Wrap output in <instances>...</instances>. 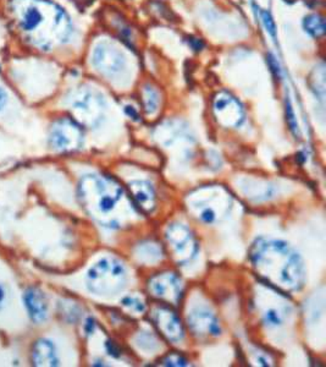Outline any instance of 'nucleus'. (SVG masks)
<instances>
[{
  "label": "nucleus",
  "mask_w": 326,
  "mask_h": 367,
  "mask_svg": "<svg viewBox=\"0 0 326 367\" xmlns=\"http://www.w3.org/2000/svg\"><path fill=\"white\" fill-rule=\"evenodd\" d=\"M123 305L129 309L131 312H135V313H142L146 310V305L143 304V301L134 296H127L123 300Z\"/></svg>",
  "instance_id": "b1692460"
},
{
  "label": "nucleus",
  "mask_w": 326,
  "mask_h": 367,
  "mask_svg": "<svg viewBox=\"0 0 326 367\" xmlns=\"http://www.w3.org/2000/svg\"><path fill=\"white\" fill-rule=\"evenodd\" d=\"M4 299H5V290H4V288L0 285V307L3 305Z\"/></svg>",
  "instance_id": "cd10ccee"
},
{
  "label": "nucleus",
  "mask_w": 326,
  "mask_h": 367,
  "mask_svg": "<svg viewBox=\"0 0 326 367\" xmlns=\"http://www.w3.org/2000/svg\"><path fill=\"white\" fill-rule=\"evenodd\" d=\"M286 317V312L282 311L281 307H269L268 310L263 312V321L265 326L270 328L279 327L281 326Z\"/></svg>",
  "instance_id": "4be33fe9"
},
{
  "label": "nucleus",
  "mask_w": 326,
  "mask_h": 367,
  "mask_svg": "<svg viewBox=\"0 0 326 367\" xmlns=\"http://www.w3.org/2000/svg\"><path fill=\"white\" fill-rule=\"evenodd\" d=\"M6 102H8V95H6L5 90L3 87H0V110L4 108Z\"/></svg>",
  "instance_id": "bb28decb"
},
{
  "label": "nucleus",
  "mask_w": 326,
  "mask_h": 367,
  "mask_svg": "<svg viewBox=\"0 0 326 367\" xmlns=\"http://www.w3.org/2000/svg\"><path fill=\"white\" fill-rule=\"evenodd\" d=\"M121 196L123 189L112 178L90 174L79 181V201L93 217L107 215L112 212Z\"/></svg>",
  "instance_id": "7ed1b4c3"
},
{
  "label": "nucleus",
  "mask_w": 326,
  "mask_h": 367,
  "mask_svg": "<svg viewBox=\"0 0 326 367\" xmlns=\"http://www.w3.org/2000/svg\"><path fill=\"white\" fill-rule=\"evenodd\" d=\"M251 259L255 271L276 287L297 290L303 285V261L288 244L259 239L252 248Z\"/></svg>",
  "instance_id": "f03ea898"
},
{
  "label": "nucleus",
  "mask_w": 326,
  "mask_h": 367,
  "mask_svg": "<svg viewBox=\"0 0 326 367\" xmlns=\"http://www.w3.org/2000/svg\"><path fill=\"white\" fill-rule=\"evenodd\" d=\"M241 189L243 193L246 195V198L257 201V202L270 200L274 198V193H275V187L265 181L247 179L241 182Z\"/></svg>",
  "instance_id": "a211bd4d"
},
{
  "label": "nucleus",
  "mask_w": 326,
  "mask_h": 367,
  "mask_svg": "<svg viewBox=\"0 0 326 367\" xmlns=\"http://www.w3.org/2000/svg\"><path fill=\"white\" fill-rule=\"evenodd\" d=\"M142 102H143V107L148 115H154L157 114L159 106H160V96L152 85L145 86L142 90Z\"/></svg>",
  "instance_id": "aec40b11"
},
{
  "label": "nucleus",
  "mask_w": 326,
  "mask_h": 367,
  "mask_svg": "<svg viewBox=\"0 0 326 367\" xmlns=\"http://www.w3.org/2000/svg\"><path fill=\"white\" fill-rule=\"evenodd\" d=\"M262 20H263V23H264L266 31H268L273 37H275V23H274V20L270 16L269 12H262Z\"/></svg>",
  "instance_id": "a878e982"
},
{
  "label": "nucleus",
  "mask_w": 326,
  "mask_h": 367,
  "mask_svg": "<svg viewBox=\"0 0 326 367\" xmlns=\"http://www.w3.org/2000/svg\"><path fill=\"white\" fill-rule=\"evenodd\" d=\"M166 241L173 251L175 261L180 265L187 263L197 254V243L187 226L174 223L166 230Z\"/></svg>",
  "instance_id": "1a4fd4ad"
},
{
  "label": "nucleus",
  "mask_w": 326,
  "mask_h": 367,
  "mask_svg": "<svg viewBox=\"0 0 326 367\" xmlns=\"http://www.w3.org/2000/svg\"><path fill=\"white\" fill-rule=\"evenodd\" d=\"M32 362L34 366L53 367L59 365L57 349L51 340L40 339L32 349Z\"/></svg>",
  "instance_id": "dca6fc26"
},
{
  "label": "nucleus",
  "mask_w": 326,
  "mask_h": 367,
  "mask_svg": "<svg viewBox=\"0 0 326 367\" xmlns=\"http://www.w3.org/2000/svg\"><path fill=\"white\" fill-rule=\"evenodd\" d=\"M136 343L140 346V349L145 351H154L158 349V340L152 333L142 332L137 335Z\"/></svg>",
  "instance_id": "5701e85b"
},
{
  "label": "nucleus",
  "mask_w": 326,
  "mask_h": 367,
  "mask_svg": "<svg viewBox=\"0 0 326 367\" xmlns=\"http://www.w3.org/2000/svg\"><path fill=\"white\" fill-rule=\"evenodd\" d=\"M186 204L196 218L203 223L212 224L229 215L232 198L224 187L208 185L191 192L186 198Z\"/></svg>",
  "instance_id": "20e7f679"
},
{
  "label": "nucleus",
  "mask_w": 326,
  "mask_h": 367,
  "mask_svg": "<svg viewBox=\"0 0 326 367\" xmlns=\"http://www.w3.org/2000/svg\"><path fill=\"white\" fill-rule=\"evenodd\" d=\"M129 190L136 202L147 212L152 211L155 204V192L149 182L136 180L129 182Z\"/></svg>",
  "instance_id": "f3484780"
},
{
  "label": "nucleus",
  "mask_w": 326,
  "mask_h": 367,
  "mask_svg": "<svg viewBox=\"0 0 326 367\" xmlns=\"http://www.w3.org/2000/svg\"><path fill=\"white\" fill-rule=\"evenodd\" d=\"M92 65L108 79H116L127 71L129 60L116 43L101 40L92 53Z\"/></svg>",
  "instance_id": "0eeeda50"
},
{
  "label": "nucleus",
  "mask_w": 326,
  "mask_h": 367,
  "mask_svg": "<svg viewBox=\"0 0 326 367\" xmlns=\"http://www.w3.org/2000/svg\"><path fill=\"white\" fill-rule=\"evenodd\" d=\"M187 321L192 332L198 337H218L221 332L218 318L203 307L192 310L187 316Z\"/></svg>",
  "instance_id": "f8f14e48"
},
{
  "label": "nucleus",
  "mask_w": 326,
  "mask_h": 367,
  "mask_svg": "<svg viewBox=\"0 0 326 367\" xmlns=\"http://www.w3.org/2000/svg\"><path fill=\"white\" fill-rule=\"evenodd\" d=\"M136 257L143 263H155L158 261L163 259V251L158 244L153 241H146L137 246L136 249Z\"/></svg>",
  "instance_id": "6ab92c4d"
},
{
  "label": "nucleus",
  "mask_w": 326,
  "mask_h": 367,
  "mask_svg": "<svg viewBox=\"0 0 326 367\" xmlns=\"http://www.w3.org/2000/svg\"><path fill=\"white\" fill-rule=\"evenodd\" d=\"M153 320L160 332L171 342L179 343L184 338V329L180 320L176 317L174 312L164 307H158L153 312Z\"/></svg>",
  "instance_id": "4468645a"
},
{
  "label": "nucleus",
  "mask_w": 326,
  "mask_h": 367,
  "mask_svg": "<svg viewBox=\"0 0 326 367\" xmlns=\"http://www.w3.org/2000/svg\"><path fill=\"white\" fill-rule=\"evenodd\" d=\"M149 289L154 296L176 304L181 298L182 285L175 273H162L151 279Z\"/></svg>",
  "instance_id": "9b49d317"
},
{
  "label": "nucleus",
  "mask_w": 326,
  "mask_h": 367,
  "mask_svg": "<svg viewBox=\"0 0 326 367\" xmlns=\"http://www.w3.org/2000/svg\"><path fill=\"white\" fill-rule=\"evenodd\" d=\"M303 26L304 29L315 38H319L325 34V20H324V17L318 15V14H313V15H308L305 17Z\"/></svg>",
  "instance_id": "412c9836"
},
{
  "label": "nucleus",
  "mask_w": 326,
  "mask_h": 367,
  "mask_svg": "<svg viewBox=\"0 0 326 367\" xmlns=\"http://www.w3.org/2000/svg\"><path fill=\"white\" fill-rule=\"evenodd\" d=\"M23 303L34 323L45 322L48 316V300L40 289H27L23 295Z\"/></svg>",
  "instance_id": "2eb2a0df"
},
{
  "label": "nucleus",
  "mask_w": 326,
  "mask_h": 367,
  "mask_svg": "<svg viewBox=\"0 0 326 367\" xmlns=\"http://www.w3.org/2000/svg\"><path fill=\"white\" fill-rule=\"evenodd\" d=\"M163 364L165 366L173 367L187 366L188 365V362H187L185 357L177 355V354H171V355L166 356L164 359Z\"/></svg>",
  "instance_id": "393cba45"
},
{
  "label": "nucleus",
  "mask_w": 326,
  "mask_h": 367,
  "mask_svg": "<svg viewBox=\"0 0 326 367\" xmlns=\"http://www.w3.org/2000/svg\"><path fill=\"white\" fill-rule=\"evenodd\" d=\"M49 142L59 152L77 151L84 145L82 126L73 118L58 119L51 125Z\"/></svg>",
  "instance_id": "6e6552de"
},
{
  "label": "nucleus",
  "mask_w": 326,
  "mask_h": 367,
  "mask_svg": "<svg viewBox=\"0 0 326 367\" xmlns=\"http://www.w3.org/2000/svg\"><path fill=\"white\" fill-rule=\"evenodd\" d=\"M8 10L20 37L38 51H53L73 36L68 12L53 0H10Z\"/></svg>",
  "instance_id": "f257e3e1"
},
{
  "label": "nucleus",
  "mask_w": 326,
  "mask_h": 367,
  "mask_svg": "<svg viewBox=\"0 0 326 367\" xmlns=\"http://www.w3.org/2000/svg\"><path fill=\"white\" fill-rule=\"evenodd\" d=\"M68 104L73 119L86 128H96L101 124L107 110L104 97L88 86H82L75 91L68 98Z\"/></svg>",
  "instance_id": "423d86ee"
},
{
  "label": "nucleus",
  "mask_w": 326,
  "mask_h": 367,
  "mask_svg": "<svg viewBox=\"0 0 326 367\" xmlns=\"http://www.w3.org/2000/svg\"><path fill=\"white\" fill-rule=\"evenodd\" d=\"M214 115L218 123L225 128H237L244 120L241 103L227 92H221L214 99Z\"/></svg>",
  "instance_id": "9d476101"
},
{
  "label": "nucleus",
  "mask_w": 326,
  "mask_h": 367,
  "mask_svg": "<svg viewBox=\"0 0 326 367\" xmlns=\"http://www.w3.org/2000/svg\"><path fill=\"white\" fill-rule=\"evenodd\" d=\"M154 136L157 141L165 147H173L180 142L192 140L188 128L180 120H171L158 126Z\"/></svg>",
  "instance_id": "ddd939ff"
},
{
  "label": "nucleus",
  "mask_w": 326,
  "mask_h": 367,
  "mask_svg": "<svg viewBox=\"0 0 326 367\" xmlns=\"http://www.w3.org/2000/svg\"><path fill=\"white\" fill-rule=\"evenodd\" d=\"M126 271L120 261L105 257L98 261L87 273V288L101 296H112L123 292L126 285Z\"/></svg>",
  "instance_id": "39448f33"
}]
</instances>
